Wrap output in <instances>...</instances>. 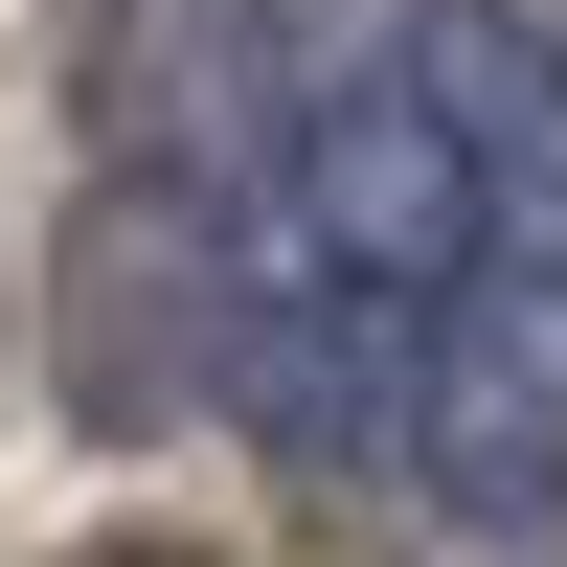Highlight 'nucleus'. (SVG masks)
<instances>
[{
    "mask_svg": "<svg viewBox=\"0 0 567 567\" xmlns=\"http://www.w3.org/2000/svg\"><path fill=\"white\" fill-rule=\"evenodd\" d=\"M409 477L432 499H545L567 477V227H499L432 318V386H409Z\"/></svg>",
    "mask_w": 567,
    "mask_h": 567,
    "instance_id": "obj_1",
    "label": "nucleus"
},
{
    "mask_svg": "<svg viewBox=\"0 0 567 567\" xmlns=\"http://www.w3.org/2000/svg\"><path fill=\"white\" fill-rule=\"evenodd\" d=\"M409 91L477 136L499 227H567V45L523 23V0H432V23H409Z\"/></svg>",
    "mask_w": 567,
    "mask_h": 567,
    "instance_id": "obj_2",
    "label": "nucleus"
},
{
    "mask_svg": "<svg viewBox=\"0 0 567 567\" xmlns=\"http://www.w3.org/2000/svg\"><path fill=\"white\" fill-rule=\"evenodd\" d=\"M114 567H182V545H114Z\"/></svg>",
    "mask_w": 567,
    "mask_h": 567,
    "instance_id": "obj_3",
    "label": "nucleus"
}]
</instances>
